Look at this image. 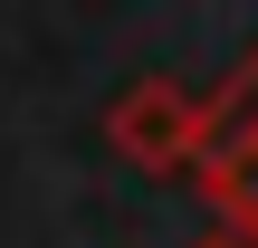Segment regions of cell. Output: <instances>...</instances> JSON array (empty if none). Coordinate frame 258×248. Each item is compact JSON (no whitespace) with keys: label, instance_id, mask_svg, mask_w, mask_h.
Returning a JSON list of instances; mask_svg holds the SVG:
<instances>
[{"label":"cell","instance_id":"obj_1","mask_svg":"<svg viewBox=\"0 0 258 248\" xmlns=\"http://www.w3.org/2000/svg\"><path fill=\"white\" fill-rule=\"evenodd\" d=\"M105 143L134 172H201V96L172 76H134L105 105Z\"/></svg>","mask_w":258,"mask_h":248},{"label":"cell","instance_id":"obj_2","mask_svg":"<svg viewBox=\"0 0 258 248\" xmlns=\"http://www.w3.org/2000/svg\"><path fill=\"white\" fill-rule=\"evenodd\" d=\"M201 201H211V239L258 248V143H249V153L201 162Z\"/></svg>","mask_w":258,"mask_h":248},{"label":"cell","instance_id":"obj_3","mask_svg":"<svg viewBox=\"0 0 258 248\" xmlns=\"http://www.w3.org/2000/svg\"><path fill=\"white\" fill-rule=\"evenodd\" d=\"M258 143V48L220 76V96L201 105V162H220V153H249Z\"/></svg>","mask_w":258,"mask_h":248},{"label":"cell","instance_id":"obj_4","mask_svg":"<svg viewBox=\"0 0 258 248\" xmlns=\"http://www.w3.org/2000/svg\"><path fill=\"white\" fill-rule=\"evenodd\" d=\"M201 248H230V239H201Z\"/></svg>","mask_w":258,"mask_h":248}]
</instances>
